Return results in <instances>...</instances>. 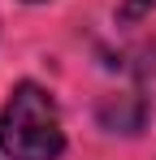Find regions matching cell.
Listing matches in <instances>:
<instances>
[{
    "mask_svg": "<svg viewBox=\"0 0 156 160\" xmlns=\"http://www.w3.org/2000/svg\"><path fill=\"white\" fill-rule=\"evenodd\" d=\"M152 4H156V0H122L117 18H122V22H139V18H148V13H152Z\"/></svg>",
    "mask_w": 156,
    "mask_h": 160,
    "instance_id": "obj_4",
    "label": "cell"
},
{
    "mask_svg": "<svg viewBox=\"0 0 156 160\" xmlns=\"http://www.w3.org/2000/svg\"><path fill=\"white\" fill-rule=\"evenodd\" d=\"M0 152L9 160H61V108L39 82H18L0 108Z\"/></svg>",
    "mask_w": 156,
    "mask_h": 160,
    "instance_id": "obj_1",
    "label": "cell"
},
{
    "mask_svg": "<svg viewBox=\"0 0 156 160\" xmlns=\"http://www.w3.org/2000/svg\"><path fill=\"white\" fill-rule=\"evenodd\" d=\"M143 117H148V100L139 95H108L100 104V126L113 134H139Z\"/></svg>",
    "mask_w": 156,
    "mask_h": 160,
    "instance_id": "obj_2",
    "label": "cell"
},
{
    "mask_svg": "<svg viewBox=\"0 0 156 160\" xmlns=\"http://www.w3.org/2000/svg\"><path fill=\"white\" fill-rule=\"evenodd\" d=\"M134 74H139V87H143V100H152V104H156V35H152V43L143 48Z\"/></svg>",
    "mask_w": 156,
    "mask_h": 160,
    "instance_id": "obj_3",
    "label": "cell"
},
{
    "mask_svg": "<svg viewBox=\"0 0 156 160\" xmlns=\"http://www.w3.org/2000/svg\"><path fill=\"white\" fill-rule=\"evenodd\" d=\"M30 4H39V0H30Z\"/></svg>",
    "mask_w": 156,
    "mask_h": 160,
    "instance_id": "obj_5",
    "label": "cell"
}]
</instances>
